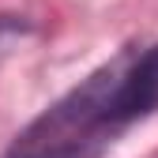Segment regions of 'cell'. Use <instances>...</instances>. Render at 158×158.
Returning a JSON list of instances; mask_svg holds the SVG:
<instances>
[{"label": "cell", "instance_id": "6da1fadb", "mask_svg": "<svg viewBox=\"0 0 158 158\" xmlns=\"http://www.w3.org/2000/svg\"><path fill=\"white\" fill-rule=\"evenodd\" d=\"M158 109V45L121 49L30 121L4 158H98L124 128Z\"/></svg>", "mask_w": 158, "mask_h": 158}]
</instances>
